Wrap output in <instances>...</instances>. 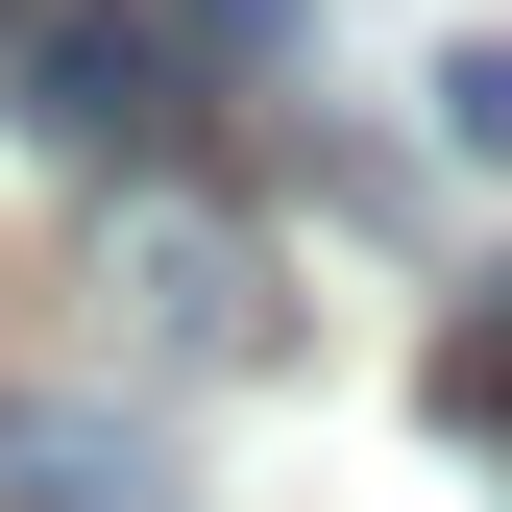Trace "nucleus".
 Returning a JSON list of instances; mask_svg holds the SVG:
<instances>
[{"mask_svg":"<svg viewBox=\"0 0 512 512\" xmlns=\"http://www.w3.org/2000/svg\"><path fill=\"white\" fill-rule=\"evenodd\" d=\"M98 293L147 317L171 366H196V342L269 366V342H293V269H269V220H244L220 171H98Z\"/></svg>","mask_w":512,"mask_h":512,"instance_id":"obj_1","label":"nucleus"},{"mask_svg":"<svg viewBox=\"0 0 512 512\" xmlns=\"http://www.w3.org/2000/svg\"><path fill=\"white\" fill-rule=\"evenodd\" d=\"M196 98H220V74L171 49V0H25V25H0V122L74 147V171H171Z\"/></svg>","mask_w":512,"mask_h":512,"instance_id":"obj_2","label":"nucleus"},{"mask_svg":"<svg viewBox=\"0 0 512 512\" xmlns=\"http://www.w3.org/2000/svg\"><path fill=\"white\" fill-rule=\"evenodd\" d=\"M0 512H196V488H171L147 415H98V391H0Z\"/></svg>","mask_w":512,"mask_h":512,"instance_id":"obj_3","label":"nucleus"},{"mask_svg":"<svg viewBox=\"0 0 512 512\" xmlns=\"http://www.w3.org/2000/svg\"><path fill=\"white\" fill-rule=\"evenodd\" d=\"M415 391H439V439H464V464H512V269L439 317V366H415Z\"/></svg>","mask_w":512,"mask_h":512,"instance_id":"obj_4","label":"nucleus"},{"mask_svg":"<svg viewBox=\"0 0 512 512\" xmlns=\"http://www.w3.org/2000/svg\"><path fill=\"white\" fill-rule=\"evenodd\" d=\"M439 147H464V171H512V25H488V49H439Z\"/></svg>","mask_w":512,"mask_h":512,"instance_id":"obj_5","label":"nucleus"},{"mask_svg":"<svg viewBox=\"0 0 512 512\" xmlns=\"http://www.w3.org/2000/svg\"><path fill=\"white\" fill-rule=\"evenodd\" d=\"M0 25H25V0H0Z\"/></svg>","mask_w":512,"mask_h":512,"instance_id":"obj_6","label":"nucleus"}]
</instances>
